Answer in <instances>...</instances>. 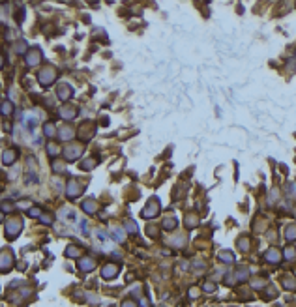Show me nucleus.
Returning <instances> with one entry per match:
<instances>
[{"mask_svg":"<svg viewBox=\"0 0 296 307\" xmlns=\"http://www.w3.org/2000/svg\"><path fill=\"white\" fill-rule=\"evenodd\" d=\"M96 238H97V242H101V243H103V249H105V251L111 247V243H109V240L103 236V232H97V234H96Z\"/></svg>","mask_w":296,"mask_h":307,"instance_id":"f257e3e1","label":"nucleus"},{"mask_svg":"<svg viewBox=\"0 0 296 307\" xmlns=\"http://www.w3.org/2000/svg\"><path fill=\"white\" fill-rule=\"evenodd\" d=\"M287 238H289V240L296 238V227H290V229H289V234H287Z\"/></svg>","mask_w":296,"mask_h":307,"instance_id":"f03ea898","label":"nucleus"}]
</instances>
